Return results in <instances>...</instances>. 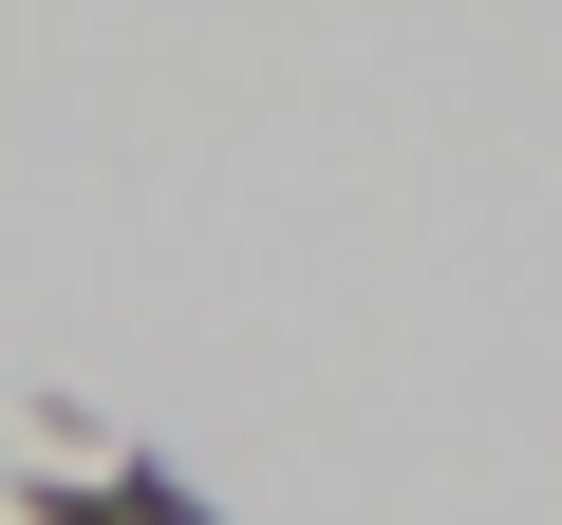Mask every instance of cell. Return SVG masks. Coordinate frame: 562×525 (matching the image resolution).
I'll list each match as a JSON object with an SVG mask.
<instances>
[{"label":"cell","mask_w":562,"mask_h":525,"mask_svg":"<svg viewBox=\"0 0 562 525\" xmlns=\"http://www.w3.org/2000/svg\"><path fill=\"white\" fill-rule=\"evenodd\" d=\"M57 525H188V488H76Z\"/></svg>","instance_id":"6da1fadb"}]
</instances>
